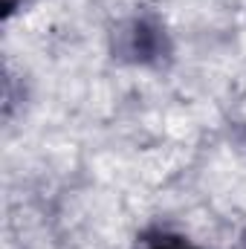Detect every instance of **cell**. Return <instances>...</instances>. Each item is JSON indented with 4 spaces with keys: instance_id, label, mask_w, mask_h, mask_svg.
Wrapping results in <instances>:
<instances>
[{
    "instance_id": "6da1fadb",
    "label": "cell",
    "mask_w": 246,
    "mask_h": 249,
    "mask_svg": "<svg viewBox=\"0 0 246 249\" xmlns=\"http://www.w3.org/2000/svg\"><path fill=\"white\" fill-rule=\"evenodd\" d=\"M142 249H197L188 238L177 235V232H151L142 238Z\"/></svg>"
}]
</instances>
